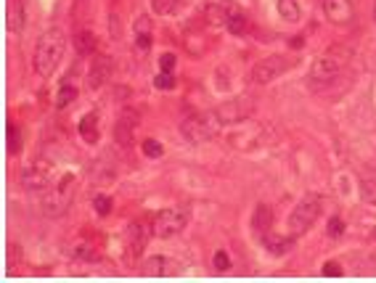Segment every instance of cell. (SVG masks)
Segmentation results:
<instances>
[{"label": "cell", "mask_w": 376, "mask_h": 283, "mask_svg": "<svg viewBox=\"0 0 376 283\" xmlns=\"http://www.w3.org/2000/svg\"><path fill=\"white\" fill-rule=\"evenodd\" d=\"M67 50V37L59 27H50L43 35L37 37L35 56H32V69L40 77H50L53 71L59 69V61L64 59Z\"/></svg>", "instance_id": "1"}, {"label": "cell", "mask_w": 376, "mask_h": 283, "mask_svg": "<svg viewBox=\"0 0 376 283\" xmlns=\"http://www.w3.org/2000/svg\"><path fill=\"white\" fill-rule=\"evenodd\" d=\"M74 191H77V177H74L72 172L61 175L59 183L48 186V188H46V193H43V201H40L43 214H46V217H50V220L64 217V214L69 212V207H72Z\"/></svg>", "instance_id": "2"}, {"label": "cell", "mask_w": 376, "mask_h": 283, "mask_svg": "<svg viewBox=\"0 0 376 283\" xmlns=\"http://www.w3.org/2000/svg\"><path fill=\"white\" fill-rule=\"evenodd\" d=\"M220 127H223V122L218 119L215 111H196V114L181 122V135L191 146H202V143L212 141Z\"/></svg>", "instance_id": "3"}, {"label": "cell", "mask_w": 376, "mask_h": 283, "mask_svg": "<svg viewBox=\"0 0 376 283\" xmlns=\"http://www.w3.org/2000/svg\"><path fill=\"white\" fill-rule=\"evenodd\" d=\"M154 233V225L146 217H138L127 225V236H125V265H135L141 260V254L148 247V238Z\"/></svg>", "instance_id": "4"}, {"label": "cell", "mask_w": 376, "mask_h": 283, "mask_svg": "<svg viewBox=\"0 0 376 283\" xmlns=\"http://www.w3.org/2000/svg\"><path fill=\"white\" fill-rule=\"evenodd\" d=\"M344 59H347V53H334V50L318 56L313 61V67H310V74H307L310 85L313 88H323V85L334 83L342 74V69H344Z\"/></svg>", "instance_id": "5"}, {"label": "cell", "mask_w": 376, "mask_h": 283, "mask_svg": "<svg viewBox=\"0 0 376 283\" xmlns=\"http://www.w3.org/2000/svg\"><path fill=\"white\" fill-rule=\"evenodd\" d=\"M318 217H321V199L318 196H305L294 207V212L289 214V233L291 236H302L316 225Z\"/></svg>", "instance_id": "6"}, {"label": "cell", "mask_w": 376, "mask_h": 283, "mask_svg": "<svg viewBox=\"0 0 376 283\" xmlns=\"http://www.w3.org/2000/svg\"><path fill=\"white\" fill-rule=\"evenodd\" d=\"M255 106H257L255 95H236V98L223 101L215 109V114H218V119L223 125H239V122H244V119H249L255 114Z\"/></svg>", "instance_id": "7"}, {"label": "cell", "mask_w": 376, "mask_h": 283, "mask_svg": "<svg viewBox=\"0 0 376 283\" xmlns=\"http://www.w3.org/2000/svg\"><path fill=\"white\" fill-rule=\"evenodd\" d=\"M151 225H154V236H159V238L178 236L183 228L188 225V209H183V207L162 209V212H157V217L151 220Z\"/></svg>", "instance_id": "8"}, {"label": "cell", "mask_w": 376, "mask_h": 283, "mask_svg": "<svg viewBox=\"0 0 376 283\" xmlns=\"http://www.w3.org/2000/svg\"><path fill=\"white\" fill-rule=\"evenodd\" d=\"M289 69V61L284 59V56H267V59H260L252 67V83L255 85H267L273 83V80H279L284 71Z\"/></svg>", "instance_id": "9"}, {"label": "cell", "mask_w": 376, "mask_h": 283, "mask_svg": "<svg viewBox=\"0 0 376 283\" xmlns=\"http://www.w3.org/2000/svg\"><path fill=\"white\" fill-rule=\"evenodd\" d=\"M50 177H53V165H50L48 159H37L29 167H25L22 186L27 191H46L50 186Z\"/></svg>", "instance_id": "10"}, {"label": "cell", "mask_w": 376, "mask_h": 283, "mask_svg": "<svg viewBox=\"0 0 376 283\" xmlns=\"http://www.w3.org/2000/svg\"><path fill=\"white\" fill-rule=\"evenodd\" d=\"M138 122H141V114H138L135 109H130V106L122 109V114L117 117V122H114V141H117V146H122V149L133 146Z\"/></svg>", "instance_id": "11"}, {"label": "cell", "mask_w": 376, "mask_h": 283, "mask_svg": "<svg viewBox=\"0 0 376 283\" xmlns=\"http://www.w3.org/2000/svg\"><path fill=\"white\" fill-rule=\"evenodd\" d=\"M323 13L331 24L347 27L355 19V6L352 0H323Z\"/></svg>", "instance_id": "12"}, {"label": "cell", "mask_w": 376, "mask_h": 283, "mask_svg": "<svg viewBox=\"0 0 376 283\" xmlns=\"http://www.w3.org/2000/svg\"><path fill=\"white\" fill-rule=\"evenodd\" d=\"M111 74H114V59L111 56H96L90 69H88V88L96 90L101 85H106L111 80Z\"/></svg>", "instance_id": "13"}, {"label": "cell", "mask_w": 376, "mask_h": 283, "mask_svg": "<svg viewBox=\"0 0 376 283\" xmlns=\"http://www.w3.org/2000/svg\"><path fill=\"white\" fill-rule=\"evenodd\" d=\"M263 247H265L273 257H284V254L294 247V236H276V233L267 230L265 236H263Z\"/></svg>", "instance_id": "14"}, {"label": "cell", "mask_w": 376, "mask_h": 283, "mask_svg": "<svg viewBox=\"0 0 376 283\" xmlns=\"http://www.w3.org/2000/svg\"><path fill=\"white\" fill-rule=\"evenodd\" d=\"M270 228H273V209L267 204H257V209L252 212V230L257 236H265Z\"/></svg>", "instance_id": "15"}, {"label": "cell", "mask_w": 376, "mask_h": 283, "mask_svg": "<svg viewBox=\"0 0 376 283\" xmlns=\"http://www.w3.org/2000/svg\"><path fill=\"white\" fill-rule=\"evenodd\" d=\"M231 11H233L231 0H207V6H204L207 19L212 24H225V19H228Z\"/></svg>", "instance_id": "16"}, {"label": "cell", "mask_w": 376, "mask_h": 283, "mask_svg": "<svg viewBox=\"0 0 376 283\" xmlns=\"http://www.w3.org/2000/svg\"><path fill=\"white\" fill-rule=\"evenodd\" d=\"M74 50H77V56H93L98 50L96 35L88 32V29H80V32L74 35Z\"/></svg>", "instance_id": "17"}, {"label": "cell", "mask_w": 376, "mask_h": 283, "mask_svg": "<svg viewBox=\"0 0 376 283\" xmlns=\"http://www.w3.org/2000/svg\"><path fill=\"white\" fill-rule=\"evenodd\" d=\"M141 270H144V275H148V278H165V275L170 272V260H167V257H148V260L141 265Z\"/></svg>", "instance_id": "18"}, {"label": "cell", "mask_w": 376, "mask_h": 283, "mask_svg": "<svg viewBox=\"0 0 376 283\" xmlns=\"http://www.w3.org/2000/svg\"><path fill=\"white\" fill-rule=\"evenodd\" d=\"M80 135H83V141L90 143V146H96L98 143V111H90L85 117L80 119Z\"/></svg>", "instance_id": "19"}, {"label": "cell", "mask_w": 376, "mask_h": 283, "mask_svg": "<svg viewBox=\"0 0 376 283\" xmlns=\"http://www.w3.org/2000/svg\"><path fill=\"white\" fill-rule=\"evenodd\" d=\"M22 146H25V138H22V127L13 122V119H8L6 122V149H8V153H19L22 151Z\"/></svg>", "instance_id": "20"}, {"label": "cell", "mask_w": 376, "mask_h": 283, "mask_svg": "<svg viewBox=\"0 0 376 283\" xmlns=\"http://www.w3.org/2000/svg\"><path fill=\"white\" fill-rule=\"evenodd\" d=\"M8 29L11 32H22L25 29V6H22V0H11L8 3Z\"/></svg>", "instance_id": "21"}, {"label": "cell", "mask_w": 376, "mask_h": 283, "mask_svg": "<svg viewBox=\"0 0 376 283\" xmlns=\"http://www.w3.org/2000/svg\"><path fill=\"white\" fill-rule=\"evenodd\" d=\"M276 6H279V16L284 22H300L302 8H300L297 0H276Z\"/></svg>", "instance_id": "22"}, {"label": "cell", "mask_w": 376, "mask_h": 283, "mask_svg": "<svg viewBox=\"0 0 376 283\" xmlns=\"http://www.w3.org/2000/svg\"><path fill=\"white\" fill-rule=\"evenodd\" d=\"M225 29H228L231 35H244V32L249 29V22H246V16H244L242 11L233 8V11L228 13V19H225Z\"/></svg>", "instance_id": "23"}, {"label": "cell", "mask_w": 376, "mask_h": 283, "mask_svg": "<svg viewBox=\"0 0 376 283\" xmlns=\"http://www.w3.org/2000/svg\"><path fill=\"white\" fill-rule=\"evenodd\" d=\"M74 98H77V88H74L69 80H64V83L59 85V95H56V106L59 109H67L69 104H72Z\"/></svg>", "instance_id": "24"}, {"label": "cell", "mask_w": 376, "mask_h": 283, "mask_svg": "<svg viewBox=\"0 0 376 283\" xmlns=\"http://www.w3.org/2000/svg\"><path fill=\"white\" fill-rule=\"evenodd\" d=\"M178 6H181V0H151V8L159 16H170L178 11Z\"/></svg>", "instance_id": "25"}, {"label": "cell", "mask_w": 376, "mask_h": 283, "mask_svg": "<svg viewBox=\"0 0 376 283\" xmlns=\"http://www.w3.org/2000/svg\"><path fill=\"white\" fill-rule=\"evenodd\" d=\"M141 149H144V153L148 156V159H159V156L165 153V146H162L159 141H154V138H146Z\"/></svg>", "instance_id": "26"}, {"label": "cell", "mask_w": 376, "mask_h": 283, "mask_svg": "<svg viewBox=\"0 0 376 283\" xmlns=\"http://www.w3.org/2000/svg\"><path fill=\"white\" fill-rule=\"evenodd\" d=\"M212 265H215V270L218 272H228L231 270V257H228V251H215V257H212Z\"/></svg>", "instance_id": "27"}, {"label": "cell", "mask_w": 376, "mask_h": 283, "mask_svg": "<svg viewBox=\"0 0 376 283\" xmlns=\"http://www.w3.org/2000/svg\"><path fill=\"white\" fill-rule=\"evenodd\" d=\"M93 207H96V212L101 214V217H106V214H111V199L106 196V193H98L96 199H93Z\"/></svg>", "instance_id": "28"}, {"label": "cell", "mask_w": 376, "mask_h": 283, "mask_svg": "<svg viewBox=\"0 0 376 283\" xmlns=\"http://www.w3.org/2000/svg\"><path fill=\"white\" fill-rule=\"evenodd\" d=\"M154 85H157L159 90H172V88H175V77H172V74H165V71H159Z\"/></svg>", "instance_id": "29"}, {"label": "cell", "mask_w": 376, "mask_h": 283, "mask_svg": "<svg viewBox=\"0 0 376 283\" xmlns=\"http://www.w3.org/2000/svg\"><path fill=\"white\" fill-rule=\"evenodd\" d=\"M321 272H323L326 278H340V275H342V265H340V262H334V260H328V262H323Z\"/></svg>", "instance_id": "30"}, {"label": "cell", "mask_w": 376, "mask_h": 283, "mask_svg": "<svg viewBox=\"0 0 376 283\" xmlns=\"http://www.w3.org/2000/svg\"><path fill=\"white\" fill-rule=\"evenodd\" d=\"M175 53H162V59H159V69L165 71V74H172V69H175Z\"/></svg>", "instance_id": "31"}, {"label": "cell", "mask_w": 376, "mask_h": 283, "mask_svg": "<svg viewBox=\"0 0 376 283\" xmlns=\"http://www.w3.org/2000/svg\"><path fill=\"white\" fill-rule=\"evenodd\" d=\"M342 233H344V223H342V217H331V220H328V236L340 238Z\"/></svg>", "instance_id": "32"}, {"label": "cell", "mask_w": 376, "mask_h": 283, "mask_svg": "<svg viewBox=\"0 0 376 283\" xmlns=\"http://www.w3.org/2000/svg\"><path fill=\"white\" fill-rule=\"evenodd\" d=\"M135 48H138L141 53H148V50H151V32H144V35L135 37Z\"/></svg>", "instance_id": "33"}, {"label": "cell", "mask_w": 376, "mask_h": 283, "mask_svg": "<svg viewBox=\"0 0 376 283\" xmlns=\"http://www.w3.org/2000/svg\"><path fill=\"white\" fill-rule=\"evenodd\" d=\"M144 32H151V19L148 16H138L135 19V35H144Z\"/></svg>", "instance_id": "34"}, {"label": "cell", "mask_w": 376, "mask_h": 283, "mask_svg": "<svg viewBox=\"0 0 376 283\" xmlns=\"http://www.w3.org/2000/svg\"><path fill=\"white\" fill-rule=\"evenodd\" d=\"M289 46H294V48H302V46H305V40H302V37H294V40H291Z\"/></svg>", "instance_id": "35"}, {"label": "cell", "mask_w": 376, "mask_h": 283, "mask_svg": "<svg viewBox=\"0 0 376 283\" xmlns=\"http://www.w3.org/2000/svg\"><path fill=\"white\" fill-rule=\"evenodd\" d=\"M374 19H376V8H374Z\"/></svg>", "instance_id": "36"}]
</instances>
